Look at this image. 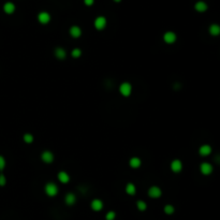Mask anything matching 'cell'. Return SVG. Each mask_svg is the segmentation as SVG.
<instances>
[{
  "instance_id": "1",
  "label": "cell",
  "mask_w": 220,
  "mask_h": 220,
  "mask_svg": "<svg viewBox=\"0 0 220 220\" xmlns=\"http://www.w3.org/2000/svg\"><path fill=\"white\" fill-rule=\"evenodd\" d=\"M44 191H45V193H46L48 197H56L57 193H58V187H57V185L55 184V182H47L46 185H45V187H44Z\"/></svg>"
},
{
  "instance_id": "2",
  "label": "cell",
  "mask_w": 220,
  "mask_h": 220,
  "mask_svg": "<svg viewBox=\"0 0 220 220\" xmlns=\"http://www.w3.org/2000/svg\"><path fill=\"white\" fill-rule=\"evenodd\" d=\"M119 92L123 97H129L132 92V85L129 82H123L119 85Z\"/></svg>"
},
{
  "instance_id": "3",
  "label": "cell",
  "mask_w": 220,
  "mask_h": 220,
  "mask_svg": "<svg viewBox=\"0 0 220 220\" xmlns=\"http://www.w3.org/2000/svg\"><path fill=\"white\" fill-rule=\"evenodd\" d=\"M162 195V190L158 186H151L148 189V197L153 199H158Z\"/></svg>"
},
{
  "instance_id": "4",
  "label": "cell",
  "mask_w": 220,
  "mask_h": 220,
  "mask_svg": "<svg viewBox=\"0 0 220 220\" xmlns=\"http://www.w3.org/2000/svg\"><path fill=\"white\" fill-rule=\"evenodd\" d=\"M106 18L104 17V16H98L97 18L94 19V28L97 29V30H103L105 27H106Z\"/></svg>"
},
{
  "instance_id": "5",
  "label": "cell",
  "mask_w": 220,
  "mask_h": 220,
  "mask_svg": "<svg viewBox=\"0 0 220 220\" xmlns=\"http://www.w3.org/2000/svg\"><path fill=\"white\" fill-rule=\"evenodd\" d=\"M214 171V167L209 162H202L200 165V172L203 175H211Z\"/></svg>"
},
{
  "instance_id": "6",
  "label": "cell",
  "mask_w": 220,
  "mask_h": 220,
  "mask_svg": "<svg viewBox=\"0 0 220 220\" xmlns=\"http://www.w3.org/2000/svg\"><path fill=\"white\" fill-rule=\"evenodd\" d=\"M177 40V35L174 31H167L163 35V41L167 44H173Z\"/></svg>"
},
{
  "instance_id": "7",
  "label": "cell",
  "mask_w": 220,
  "mask_h": 220,
  "mask_svg": "<svg viewBox=\"0 0 220 220\" xmlns=\"http://www.w3.org/2000/svg\"><path fill=\"white\" fill-rule=\"evenodd\" d=\"M54 154L50 150H44L41 154V160L44 163H52L54 161Z\"/></svg>"
},
{
  "instance_id": "8",
  "label": "cell",
  "mask_w": 220,
  "mask_h": 220,
  "mask_svg": "<svg viewBox=\"0 0 220 220\" xmlns=\"http://www.w3.org/2000/svg\"><path fill=\"white\" fill-rule=\"evenodd\" d=\"M170 167L174 173H179V172H182V160H179V159H174V160L171 162Z\"/></svg>"
},
{
  "instance_id": "9",
  "label": "cell",
  "mask_w": 220,
  "mask_h": 220,
  "mask_svg": "<svg viewBox=\"0 0 220 220\" xmlns=\"http://www.w3.org/2000/svg\"><path fill=\"white\" fill-rule=\"evenodd\" d=\"M38 21L42 25H46V24H48V23L50 22V14L45 12V11L40 12L38 14Z\"/></svg>"
},
{
  "instance_id": "10",
  "label": "cell",
  "mask_w": 220,
  "mask_h": 220,
  "mask_svg": "<svg viewBox=\"0 0 220 220\" xmlns=\"http://www.w3.org/2000/svg\"><path fill=\"white\" fill-rule=\"evenodd\" d=\"M211 151H213V148H211V145H208V144L201 145V147L199 148V154H200V156H202V157H207V156H209V155L211 154Z\"/></svg>"
},
{
  "instance_id": "11",
  "label": "cell",
  "mask_w": 220,
  "mask_h": 220,
  "mask_svg": "<svg viewBox=\"0 0 220 220\" xmlns=\"http://www.w3.org/2000/svg\"><path fill=\"white\" fill-rule=\"evenodd\" d=\"M69 33H70V35H71L72 38L77 39V38H79V37L82 35V29L79 28V26L74 25V26H72V27L70 28Z\"/></svg>"
},
{
  "instance_id": "12",
  "label": "cell",
  "mask_w": 220,
  "mask_h": 220,
  "mask_svg": "<svg viewBox=\"0 0 220 220\" xmlns=\"http://www.w3.org/2000/svg\"><path fill=\"white\" fill-rule=\"evenodd\" d=\"M55 57H56L57 59H59V60H63V59H66V57H67V52L66 50L63 48V47H56L55 48Z\"/></svg>"
},
{
  "instance_id": "13",
  "label": "cell",
  "mask_w": 220,
  "mask_h": 220,
  "mask_svg": "<svg viewBox=\"0 0 220 220\" xmlns=\"http://www.w3.org/2000/svg\"><path fill=\"white\" fill-rule=\"evenodd\" d=\"M90 207L94 209V211H100L103 208V202L99 200V199H94L90 203Z\"/></svg>"
},
{
  "instance_id": "14",
  "label": "cell",
  "mask_w": 220,
  "mask_h": 220,
  "mask_svg": "<svg viewBox=\"0 0 220 220\" xmlns=\"http://www.w3.org/2000/svg\"><path fill=\"white\" fill-rule=\"evenodd\" d=\"M57 178L62 184H68L70 182V175L67 173L66 171H60L59 173L57 174Z\"/></svg>"
},
{
  "instance_id": "15",
  "label": "cell",
  "mask_w": 220,
  "mask_h": 220,
  "mask_svg": "<svg viewBox=\"0 0 220 220\" xmlns=\"http://www.w3.org/2000/svg\"><path fill=\"white\" fill-rule=\"evenodd\" d=\"M194 9H195V11H198V12L203 13V12H206V11H207L208 6L205 1H198V2L194 4Z\"/></svg>"
},
{
  "instance_id": "16",
  "label": "cell",
  "mask_w": 220,
  "mask_h": 220,
  "mask_svg": "<svg viewBox=\"0 0 220 220\" xmlns=\"http://www.w3.org/2000/svg\"><path fill=\"white\" fill-rule=\"evenodd\" d=\"M208 32L209 35H213V37H218L220 35V25L218 24H211L208 28Z\"/></svg>"
},
{
  "instance_id": "17",
  "label": "cell",
  "mask_w": 220,
  "mask_h": 220,
  "mask_svg": "<svg viewBox=\"0 0 220 220\" xmlns=\"http://www.w3.org/2000/svg\"><path fill=\"white\" fill-rule=\"evenodd\" d=\"M65 202H66L67 205H69V206H72V205L76 202L75 194H74V193H72V192H69V193H67V194L65 195Z\"/></svg>"
},
{
  "instance_id": "18",
  "label": "cell",
  "mask_w": 220,
  "mask_h": 220,
  "mask_svg": "<svg viewBox=\"0 0 220 220\" xmlns=\"http://www.w3.org/2000/svg\"><path fill=\"white\" fill-rule=\"evenodd\" d=\"M3 11L6 14H13L15 12V4L13 2H6L3 4Z\"/></svg>"
},
{
  "instance_id": "19",
  "label": "cell",
  "mask_w": 220,
  "mask_h": 220,
  "mask_svg": "<svg viewBox=\"0 0 220 220\" xmlns=\"http://www.w3.org/2000/svg\"><path fill=\"white\" fill-rule=\"evenodd\" d=\"M141 164L142 161L138 157H132L129 160V165L132 169H138V167H141Z\"/></svg>"
},
{
  "instance_id": "20",
  "label": "cell",
  "mask_w": 220,
  "mask_h": 220,
  "mask_svg": "<svg viewBox=\"0 0 220 220\" xmlns=\"http://www.w3.org/2000/svg\"><path fill=\"white\" fill-rule=\"evenodd\" d=\"M125 190H126V192L129 195H134L135 193H136V187H135V185L132 184V182H128V184H127Z\"/></svg>"
},
{
  "instance_id": "21",
  "label": "cell",
  "mask_w": 220,
  "mask_h": 220,
  "mask_svg": "<svg viewBox=\"0 0 220 220\" xmlns=\"http://www.w3.org/2000/svg\"><path fill=\"white\" fill-rule=\"evenodd\" d=\"M23 140H24V142H25V143H27V144H30V143H32V142H33L35 138H33V135H32L31 133H25V134L23 135Z\"/></svg>"
},
{
  "instance_id": "22",
  "label": "cell",
  "mask_w": 220,
  "mask_h": 220,
  "mask_svg": "<svg viewBox=\"0 0 220 220\" xmlns=\"http://www.w3.org/2000/svg\"><path fill=\"white\" fill-rule=\"evenodd\" d=\"M136 207H138V211H146V208H147V204H146V202L142 201V200H138V201L136 202Z\"/></svg>"
},
{
  "instance_id": "23",
  "label": "cell",
  "mask_w": 220,
  "mask_h": 220,
  "mask_svg": "<svg viewBox=\"0 0 220 220\" xmlns=\"http://www.w3.org/2000/svg\"><path fill=\"white\" fill-rule=\"evenodd\" d=\"M71 55H72L73 58H79V57L82 56V50L79 48V47H75V48H73L72 50Z\"/></svg>"
},
{
  "instance_id": "24",
  "label": "cell",
  "mask_w": 220,
  "mask_h": 220,
  "mask_svg": "<svg viewBox=\"0 0 220 220\" xmlns=\"http://www.w3.org/2000/svg\"><path fill=\"white\" fill-rule=\"evenodd\" d=\"M174 211H175V208H174L173 205L167 204L165 206H164V213H165L167 215H172V214H174Z\"/></svg>"
},
{
  "instance_id": "25",
  "label": "cell",
  "mask_w": 220,
  "mask_h": 220,
  "mask_svg": "<svg viewBox=\"0 0 220 220\" xmlns=\"http://www.w3.org/2000/svg\"><path fill=\"white\" fill-rule=\"evenodd\" d=\"M115 218H116V213L113 211H109L106 214V216H105V219L106 220H114Z\"/></svg>"
},
{
  "instance_id": "26",
  "label": "cell",
  "mask_w": 220,
  "mask_h": 220,
  "mask_svg": "<svg viewBox=\"0 0 220 220\" xmlns=\"http://www.w3.org/2000/svg\"><path fill=\"white\" fill-rule=\"evenodd\" d=\"M4 167H6V159L4 157L0 156V171H3Z\"/></svg>"
},
{
  "instance_id": "27",
  "label": "cell",
  "mask_w": 220,
  "mask_h": 220,
  "mask_svg": "<svg viewBox=\"0 0 220 220\" xmlns=\"http://www.w3.org/2000/svg\"><path fill=\"white\" fill-rule=\"evenodd\" d=\"M6 184V176L3 175V174H0V186L1 187H3V186Z\"/></svg>"
},
{
  "instance_id": "28",
  "label": "cell",
  "mask_w": 220,
  "mask_h": 220,
  "mask_svg": "<svg viewBox=\"0 0 220 220\" xmlns=\"http://www.w3.org/2000/svg\"><path fill=\"white\" fill-rule=\"evenodd\" d=\"M84 3H85L87 6H90L94 3V0H84Z\"/></svg>"
},
{
  "instance_id": "29",
  "label": "cell",
  "mask_w": 220,
  "mask_h": 220,
  "mask_svg": "<svg viewBox=\"0 0 220 220\" xmlns=\"http://www.w3.org/2000/svg\"><path fill=\"white\" fill-rule=\"evenodd\" d=\"M114 1H115V2H117V3H118V2H120L121 0H114Z\"/></svg>"
}]
</instances>
